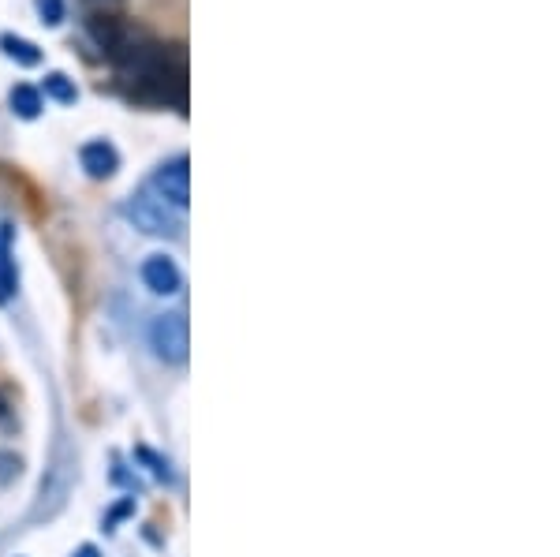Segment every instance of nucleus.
<instances>
[{
	"label": "nucleus",
	"instance_id": "nucleus-1",
	"mask_svg": "<svg viewBox=\"0 0 560 557\" xmlns=\"http://www.w3.org/2000/svg\"><path fill=\"white\" fill-rule=\"evenodd\" d=\"M120 75L131 83L135 98L176 105V109L187 105V53H183V45H165L154 38Z\"/></svg>",
	"mask_w": 560,
	"mask_h": 557
},
{
	"label": "nucleus",
	"instance_id": "nucleus-2",
	"mask_svg": "<svg viewBox=\"0 0 560 557\" xmlns=\"http://www.w3.org/2000/svg\"><path fill=\"white\" fill-rule=\"evenodd\" d=\"M127 221H135V229L150 232V236H176V217L168 214V202L165 199H154L150 191H139L135 199L124 206Z\"/></svg>",
	"mask_w": 560,
	"mask_h": 557
},
{
	"label": "nucleus",
	"instance_id": "nucleus-3",
	"mask_svg": "<svg viewBox=\"0 0 560 557\" xmlns=\"http://www.w3.org/2000/svg\"><path fill=\"white\" fill-rule=\"evenodd\" d=\"M150 344H154L157 359L165 363H183L187 359V318L180 311L154 318L150 326Z\"/></svg>",
	"mask_w": 560,
	"mask_h": 557
},
{
	"label": "nucleus",
	"instance_id": "nucleus-4",
	"mask_svg": "<svg viewBox=\"0 0 560 557\" xmlns=\"http://www.w3.org/2000/svg\"><path fill=\"white\" fill-rule=\"evenodd\" d=\"M154 191L168 206L183 210L191 202V165H187V158H172L168 165H161L154 172Z\"/></svg>",
	"mask_w": 560,
	"mask_h": 557
},
{
	"label": "nucleus",
	"instance_id": "nucleus-5",
	"mask_svg": "<svg viewBox=\"0 0 560 557\" xmlns=\"http://www.w3.org/2000/svg\"><path fill=\"white\" fill-rule=\"evenodd\" d=\"M142 281H146V288L157 292V296L180 292V270H176V262L165 255H150L142 262Z\"/></svg>",
	"mask_w": 560,
	"mask_h": 557
},
{
	"label": "nucleus",
	"instance_id": "nucleus-6",
	"mask_svg": "<svg viewBox=\"0 0 560 557\" xmlns=\"http://www.w3.org/2000/svg\"><path fill=\"white\" fill-rule=\"evenodd\" d=\"M79 161H83V169L94 176V180H109L112 172L120 169V154H116V146L105 143V139H94V143H86L79 150Z\"/></svg>",
	"mask_w": 560,
	"mask_h": 557
},
{
	"label": "nucleus",
	"instance_id": "nucleus-7",
	"mask_svg": "<svg viewBox=\"0 0 560 557\" xmlns=\"http://www.w3.org/2000/svg\"><path fill=\"white\" fill-rule=\"evenodd\" d=\"M15 296V258H12V229L0 225V303Z\"/></svg>",
	"mask_w": 560,
	"mask_h": 557
},
{
	"label": "nucleus",
	"instance_id": "nucleus-8",
	"mask_svg": "<svg viewBox=\"0 0 560 557\" xmlns=\"http://www.w3.org/2000/svg\"><path fill=\"white\" fill-rule=\"evenodd\" d=\"M0 49H4V57H12L23 68H38L42 64V49L27 42V38H19V34H0Z\"/></svg>",
	"mask_w": 560,
	"mask_h": 557
},
{
	"label": "nucleus",
	"instance_id": "nucleus-9",
	"mask_svg": "<svg viewBox=\"0 0 560 557\" xmlns=\"http://www.w3.org/2000/svg\"><path fill=\"white\" fill-rule=\"evenodd\" d=\"M12 113L19 120H34V116H42V90L30 83H19L12 90Z\"/></svg>",
	"mask_w": 560,
	"mask_h": 557
},
{
	"label": "nucleus",
	"instance_id": "nucleus-10",
	"mask_svg": "<svg viewBox=\"0 0 560 557\" xmlns=\"http://www.w3.org/2000/svg\"><path fill=\"white\" fill-rule=\"evenodd\" d=\"M45 94H49L53 101H60V105H75V98H79L75 83H71L64 72H49V75H45Z\"/></svg>",
	"mask_w": 560,
	"mask_h": 557
},
{
	"label": "nucleus",
	"instance_id": "nucleus-11",
	"mask_svg": "<svg viewBox=\"0 0 560 557\" xmlns=\"http://www.w3.org/2000/svg\"><path fill=\"white\" fill-rule=\"evenodd\" d=\"M38 15L45 27H60L64 23V0H38Z\"/></svg>",
	"mask_w": 560,
	"mask_h": 557
},
{
	"label": "nucleus",
	"instance_id": "nucleus-12",
	"mask_svg": "<svg viewBox=\"0 0 560 557\" xmlns=\"http://www.w3.org/2000/svg\"><path fill=\"white\" fill-rule=\"evenodd\" d=\"M135 457L139 460H146V464H150V468H154V475H161V479H168V464L161 457H154V453H150V449H139V453H135Z\"/></svg>",
	"mask_w": 560,
	"mask_h": 557
},
{
	"label": "nucleus",
	"instance_id": "nucleus-13",
	"mask_svg": "<svg viewBox=\"0 0 560 557\" xmlns=\"http://www.w3.org/2000/svg\"><path fill=\"white\" fill-rule=\"evenodd\" d=\"M127 513H135V498H127L124 505H116V509H112V516L109 520H105V528H116V520H120V516H127Z\"/></svg>",
	"mask_w": 560,
	"mask_h": 557
},
{
	"label": "nucleus",
	"instance_id": "nucleus-14",
	"mask_svg": "<svg viewBox=\"0 0 560 557\" xmlns=\"http://www.w3.org/2000/svg\"><path fill=\"white\" fill-rule=\"evenodd\" d=\"M90 4H94L98 12H116V8L124 4V0H90Z\"/></svg>",
	"mask_w": 560,
	"mask_h": 557
},
{
	"label": "nucleus",
	"instance_id": "nucleus-15",
	"mask_svg": "<svg viewBox=\"0 0 560 557\" xmlns=\"http://www.w3.org/2000/svg\"><path fill=\"white\" fill-rule=\"evenodd\" d=\"M71 557H101V554H98V546H90V543H86V546H79V550H75V554H71Z\"/></svg>",
	"mask_w": 560,
	"mask_h": 557
}]
</instances>
